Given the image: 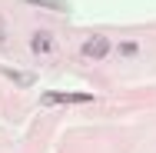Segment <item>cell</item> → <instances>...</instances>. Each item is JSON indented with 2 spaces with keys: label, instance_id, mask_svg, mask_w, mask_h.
I'll use <instances>...</instances> for the list:
<instances>
[{
  "label": "cell",
  "instance_id": "7a4b0ae2",
  "mask_svg": "<svg viewBox=\"0 0 156 153\" xmlns=\"http://www.w3.org/2000/svg\"><path fill=\"white\" fill-rule=\"evenodd\" d=\"M93 97L90 93H43V103L53 107V103H90Z\"/></svg>",
  "mask_w": 156,
  "mask_h": 153
},
{
  "label": "cell",
  "instance_id": "3957f363",
  "mask_svg": "<svg viewBox=\"0 0 156 153\" xmlns=\"http://www.w3.org/2000/svg\"><path fill=\"white\" fill-rule=\"evenodd\" d=\"M30 7H40V10H57V13H66L70 3L66 0H27Z\"/></svg>",
  "mask_w": 156,
  "mask_h": 153
},
{
  "label": "cell",
  "instance_id": "8992f818",
  "mask_svg": "<svg viewBox=\"0 0 156 153\" xmlns=\"http://www.w3.org/2000/svg\"><path fill=\"white\" fill-rule=\"evenodd\" d=\"M120 50H123L126 57H133V53H136V43H123V47H120Z\"/></svg>",
  "mask_w": 156,
  "mask_h": 153
},
{
  "label": "cell",
  "instance_id": "6da1fadb",
  "mask_svg": "<svg viewBox=\"0 0 156 153\" xmlns=\"http://www.w3.org/2000/svg\"><path fill=\"white\" fill-rule=\"evenodd\" d=\"M83 57H90V60H103V57H110V37H87L83 40Z\"/></svg>",
  "mask_w": 156,
  "mask_h": 153
},
{
  "label": "cell",
  "instance_id": "5b68a950",
  "mask_svg": "<svg viewBox=\"0 0 156 153\" xmlns=\"http://www.w3.org/2000/svg\"><path fill=\"white\" fill-rule=\"evenodd\" d=\"M3 73H7L10 80H17V83H33V77H30V73H13V70H3Z\"/></svg>",
  "mask_w": 156,
  "mask_h": 153
},
{
  "label": "cell",
  "instance_id": "277c9868",
  "mask_svg": "<svg viewBox=\"0 0 156 153\" xmlns=\"http://www.w3.org/2000/svg\"><path fill=\"white\" fill-rule=\"evenodd\" d=\"M50 47H53V40H50V33H37V37H33V50H37V53H47Z\"/></svg>",
  "mask_w": 156,
  "mask_h": 153
}]
</instances>
